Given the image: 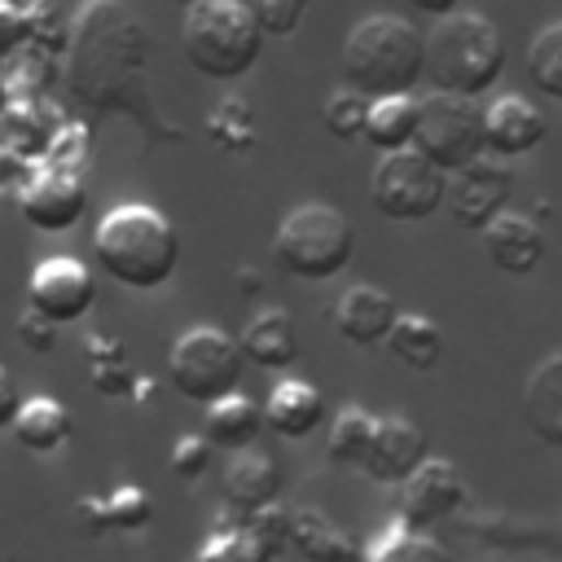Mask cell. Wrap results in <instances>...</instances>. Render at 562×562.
<instances>
[{"label":"cell","instance_id":"1","mask_svg":"<svg viewBox=\"0 0 562 562\" xmlns=\"http://www.w3.org/2000/svg\"><path fill=\"white\" fill-rule=\"evenodd\" d=\"M70 92L92 114H127L154 136H184L149 97V31L123 0H88L70 31Z\"/></svg>","mask_w":562,"mask_h":562},{"label":"cell","instance_id":"2","mask_svg":"<svg viewBox=\"0 0 562 562\" xmlns=\"http://www.w3.org/2000/svg\"><path fill=\"white\" fill-rule=\"evenodd\" d=\"M338 66L342 88L369 101L413 97V88L426 79V35L395 13H369L347 31Z\"/></svg>","mask_w":562,"mask_h":562},{"label":"cell","instance_id":"3","mask_svg":"<svg viewBox=\"0 0 562 562\" xmlns=\"http://www.w3.org/2000/svg\"><path fill=\"white\" fill-rule=\"evenodd\" d=\"M92 255L123 290H158L180 268V233L158 206L123 202L101 215L92 233Z\"/></svg>","mask_w":562,"mask_h":562},{"label":"cell","instance_id":"4","mask_svg":"<svg viewBox=\"0 0 562 562\" xmlns=\"http://www.w3.org/2000/svg\"><path fill=\"white\" fill-rule=\"evenodd\" d=\"M505 75V40L483 13L457 9L426 35V83L443 97L479 101Z\"/></svg>","mask_w":562,"mask_h":562},{"label":"cell","instance_id":"5","mask_svg":"<svg viewBox=\"0 0 562 562\" xmlns=\"http://www.w3.org/2000/svg\"><path fill=\"white\" fill-rule=\"evenodd\" d=\"M180 48L202 79L233 83L255 70L263 53V31L255 26L246 0H202L184 9Z\"/></svg>","mask_w":562,"mask_h":562},{"label":"cell","instance_id":"6","mask_svg":"<svg viewBox=\"0 0 562 562\" xmlns=\"http://www.w3.org/2000/svg\"><path fill=\"white\" fill-rule=\"evenodd\" d=\"M351 255L356 224L329 202L294 206L272 237V259L294 281H334L338 272H347Z\"/></svg>","mask_w":562,"mask_h":562},{"label":"cell","instance_id":"7","mask_svg":"<svg viewBox=\"0 0 562 562\" xmlns=\"http://www.w3.org/2000/svg\"><path fill=\"white\" fill-rule=\"evenodd\" d=\"M167 373H171V386H176L180 400L206 408V404H215V400H224L241 386L246 356H241V342L228 338L224 329L193 325L171 342Z\"/></svg>","mask_w":562,"mask_h":562},{"label":"cell","instance_id":"8","mask_svg":"<svg viewBox=\"0 0 562 562\" xmlns=\"http://www.w3.org/2000/svg\"><path fill=\"white\" fill-rule=\"evenodd\" d=\"M369 202L391 224H422L448 202V176L417 149L382 154L369 180Z\"/></svg>","mask_w":562,"mask_h":562},{"label":"cell","instance_id":"9","mask_svg":"<svg viewBox=\"0 0 562 562\" xmlns=\"http://www.w3.org/2000/svg\"><path fill=\"white\" fill-rule=\"evenodd\" d=\"M413 149L422 158H430L443 176H457L461 167H470L474 158L487 154L483 105H474L465 97H443V92L422 97V119H417Z\"/></svg>","mask_w":562,"mask_h":562},{"label":"cell","instance_id":"10","mask_svg":"<svg viewBox=\"0 0 562 562\" xmlns=\"http://www.w3.org/2000/svg\"><path fill=\"white\" fill-rule=\"evenodd\" d=\"M92 303H97V277L88 272V263H79L70 255H53V259L35 263L26 277V307L40 312L44 321H53L57 329L83 321L92 312Z\"/></svg>","mask_w":562,"mask_h":562},{"label":"cell","instance_id":"11","mask_svg":"<svg viewBox=\"0 0 562 562\" xmlns=\"http://www.w3.org/2000/svg\"><path fill=\"white\" fill-rule=\"evenodd\" d=\"M509 198H514V171L505 158L492 154L474 158L448 180V211L470 233H483L501 211H509Z\"/></svg>","mask_w":562,"mask_h":562},{"label":"cell","instance_id":"12","mask_svg":"<svg viewBox=\"0 0 562 562\" xmlns=\"http://www.w3.org/2000/svg\"><path fill=\"white\" fill-rule=\"evenodd\" d=\"M461 505H465V479H461V470L452 461H443V457H426L413 470V479L400 483V518L395 522H404L408 531L422 536L426 527L452 518Z\"/></svg>","mask_w":562,"mask_h":562},{"label":"cell","instance_id":"13","mask_svg":"<svg viewBox=\"0 0 562 562\" xmlns=\"http://www.w3.org/2000/svg\"><path fill=\"white\" fill-rule=\"evenodd\" d=\"M544 132H549L544 110L522 92H501L492 97V105H483V136H487L492 158L514 162L522 154H536Z\"/></svg>","mask_w":562,"mask_h":562},{"label":"cell","instance_id":"14","mask_svg":"<svg viewBox=\"0 0 562 562\" xmlns=\"http://www.w3.org/2000/svg\"><path fill=\"white\" fill-rule=\"evenodd\" d=\"M430 457V443H426V430L408 417H378V439H373V452L364 461V474L382 487H400L413 479V470Z\"/></svg>","mask_w":562,"mask_h":562},{"label":"cell","instance_id":"15","mask_svg":"<svg viewBox=\"0 0 562 562\" xmlns=\"http://www.w3.org/2000/svg\"><path fill=\"white\" fill-rule=\"evenodd\" d=\"M483 250L487 263L505 277H531L544 263V233L531 215L522 211H501L487 228H483Z\"/></svg>","mask_w":562,"mask_h":562},{"label":"cell","instance_id":"16","mask_svg":"<svg viewBox=\"0 0 562 562\" xmlns=\"http://www.w3.org/2000/svg\"><path fill=\"white\" fill-rule=\"evenodd\" d=\"M83 211H88V189L70 171L40 176L22 189V220L40 233H66L83 220Z\"/></svg>","mask_w":562,"mask_h":562},{"label":"cell","instance_id":"17","mask_svg":"<svg viewBox=\"0 0 562 562\" xmlns=\"http://www.w3.org/2000/svg\"><path fill=\"white\" fill-rule=\"evenodd\" d=\"M395 316H400L395 299L378 285H347L334 303V329L351 347H382Z\"/></svg>","mask_w":562,"mask_h":562},{"label":"cell","instance_id":"18","mask_svg":"<svg viewBox=\"0 0 562 562\" xmlns=\"http://www.w3.org/2000/svg\"><path fill=\"white\" fill-rule=\"evenodd\" d=\"M220 492L224 501L246 518V514H259L268 505H277L281 496V465L259 452V448H246L237 452L228 465H224V479H220Z\"/></svg>","mask_w":562,"mask_h":562},{"label":"cell","instance_id":"19","mask_svg":"<svg viewBox=\"0 0 562 562\" xmlns=\"http://www.w3.org/2000/svg\"><path fill=\"white\" fill-rule=\"evenodd\" d=\"M237 342H241L246 364L268 369V373H281L299 360V325L285 307H263L259 316H250Z\"/></svg>","mask_w":562,"mask_h":562},{"label":"cell","instance_id":"20","mask_svg":"<svg viewBox=\"0 0 562 562\" xmlns=\"http://www.w3.org/2000/svg\"><path fill=\"white\" fill-rule=\"evenodd\" d=\"M522 417H527V430L544 448L562 452V351L544 356L531 369V378L522 386Z\"/></svg>","mask_w":562,"mask_h":562},{"label":"cell","instance_id":"21","mask_svg":"<svg viewBox=\"0 0 562 562\" xmlns=\"http://www.w3.org/2000/svg\"><path fill=\"white\" fill-rule=\"evenodd\" d=\"M325 422V395L303 378H281L268 391L263 426H272L281 439H307Z\"/></svg>","mask_w":562,"mask_h":562},{"label":"cell","instance_id":"22","mask_svg":"<svg viewBox=\"0 0 562 562\" xmlns=\"http://www.w3.org/2000/svg\"><path fill=\"white\" fill-rule=\"evenodd\" d=\"M290 549L303 562H364V549L321 509H290Z\"/></svg>","mask_w":562,"mask_h":562},{"label":"cell","instance_id":"23","mask_svg":"<svg viewBox=\"0 0 562 562\" xmlns=\"http://www.w3.org/2000/svg\"><path fill=\"white\" fill-rule=\"evenodd\" d=\"M70 408L61 404V400H53V395H31V400H22L18 404V417H13V439H18V448H26V452H35V457H48V452H57V448H66L70 443Z\"/></svg>","mask_w":562,"mask_h":562},{"label":"cell","instance_id":"24","mask_svg":"<svg viewBox=\"0 0 562 562\" xmlns=\"http://www.w3.org/2000/svg\"><path fill=\"white\" fill-rule=\"evenodd\" d=\"M259 430H263V408H259L250 395L233 391V395H224V400L206 404L202 435H206V443H211V448L246 452V448H255Z\"/></svg>","mask_w":562,"mask_h":562},{"label":"cell","instance_id":"25","mask_svg":"<svg viewBox=\"0 0 562 562\" xmlns=\"http://www.w3.org/2000/svg\"><path fill=\"white\" fill-rule=\"evenodd\" d=\"M417 119H422V101H417V97H382V101H369L364 140H369L378 154L413 149V140H417Z\"/></svg>","mask_w":562,"mask_h":562},{"label":"cell","instance_id":"26","mask_svg":"<svg viewBox=\"0 0 562 562\" xmlns=\"http://www.w3.org/2000/svg\"><path fill=\"white\" fill-rule=\"evenodd\" d=\"M386 351L400 364H408L417 373H430L443 360V329L426 312H400L391 334H386Z\"/></svg>","mask_w":562,"mask_h":562},{"label":"cell","instance_id":"27","mask_svg":"<svg viewBox=\"0 0 562 562\" xmlns=\"http://www.w3.org/2000/svg\"><path fill=\"white\" fill-rule=\"evenodd\" d=\"M373 439H378V417L360 404H347L338 408V417L329 422V439H325V452L334 465L342 470H364L369 452H373Z\"/></svg>","mask_w":562,"mask_h":562},{"label":"cell","instance_id":"28","mask_svg":"<svg viewBox=\"0 0 562 562\" xmlns=\"http://www.w3.org/2000/svg\"><path fill=\"white\" fill-rule=\"evenodd\" d=\"M88 382L97 395H110V400H123L132 395L136 386V369H132V356L119 338H105V334H88Z\"/></svg>","mask_w":562,"mask_h":562},{"label":"cell","instance_id":"29","mask_svg":"<svg viewBox=\"0 0 562 562\" xmlns=\"http://www.w3.org/2000/svg\"><path fill=\"white\" fill-rule=\"evenodd\" d=\"M206 132H211L215 149H224V154H246V149H255V140H259V119H255L250 101L224 97V101L206 114Z\"/></svg>","mask_w":562,"mask_h":562},{"label":"cell","instance_id":"30","mask_svg":"<svg viewBox=\"0 0 562 562\" xmlns=\"http://www.w3.org/2000/svg\"><path fill=\"white\" fill-rule=\"evenodd\" d=\"M527 79L540 97L562 101V18L540 26L527 44Z\"/></svg>","mask_w":562,"mask_h":562},{"label":"cell","instance_id":"31","mask_svg":"<svg viewBox=\"0 0 562 562\" xmlns=\"http://www.w3.org/2000/svg\"><path fill=\"white\" fill-rule=\"evenodd\" d=\"M237 522H241V536L259 562H277L290 549V509L285 505H268V509L246 514V518L237 514Z\"/></svg>","mask_w":562,"mask_h":562},{"label":"cell","instance_id":"32","mask_svg":"<svg viewBox=\"0 0 562 562\" xmlns=\"http://www.w3.org/2000/svg\"><path fill=\"white\" fill-rule=\"evenodd\" d=\"M105 522H110V531H123V536L145 531L154 522V496L140 483H119L105 496Z\"/></svg>","mask_w":562,"mask_h":562},{"label":"cell","instance_id":"33","mask_svg":"<svg viewBox=\"0 0 562 562\" xmlns=\"http://www.w3.org/2000/svg\"><path fill=\"white\" fill-rule=\"evenodd\" d=\"M321 119H325V132H329L334 140H364L369 97H360V92H351V88H338V92H329Z\"/></svg>","mask_w":562,"mask_h":562},{"label":"cell","instance_id":"34","mask_svg":"<svg viewBox=\"0 0 562 562\" xmlns=\"http://www.w3.org/2000/svg\"><path fill=\"white\" fill-rule=\"evenodd\" d=\"M246 9L268 40V35H294L307 13V0H246Z\"/></svg>","mask_w":562,"mask_h":562},{"label":"cell","instance_id":"35","mask_svg":"<svg viewBox=\"0 0 562 562\" xmlns=\"http://www.w3.org/2000/svg\"><path fill=\"white\" fill-rule=\"evenodd\" d=\"M189 562H259V558H255V549L246 544L241 522H233V527H215V531L206 536V544H202Z\"/></svg>","mask_w":562,"mask_h":562},{"label":"cell","instance_id":"36","mask_svg":"<svg viewBox=\"0 0 562 562\" xmlns=\"http://www.w3.org/2000/svg\"><path fill=\"white\" fill-rule=\"evenodd\" d=\"M206 470H211V443H206V435H184V439L171 443V474L176 479L198 483Z\"/></svg>","mask_w":562,"mask_h":562},{"label":"cell","instance_id":"37","mask_svg":"<svg viewBox=\"0 0 562 562\" xmlns=\"http://www.w3.org/2000/svg\"><path fill=\"white\" fill-rule=\"evenodd\" d=\"M13 334H18V342H22L26 351H35V356H53V351H57V338H61V329H57L53 321H44L40 312H31V307L18 316Z\"/></svg>","mask_w":562,"mask_h":562},{"label":"cell","instance_id":"38","mask_svg":"<svg viewBox=\"0 0 562 562\" xmlns=\"http://www.w3.org/2000/svg\"><path fill=\"white\" fill-rule=\"evenodd\" d=\"M70 518H75L79 536H88V540H97V536L110 531V522H105V496H79L75 509H70Z\"/></svg>","mask_w":562,"mask_h":562},{"label":"cell","instance_id":"39","mask_svg":"<svg viewBox=\"0 0 562 562\" xmlns=\"http://www.w3.org/2000/svg\"><path fill=\"white\" fill-rule=\"evenodd\" d=\"M22 35H26V13H22V4H0V53L18 48Z\"/></svg>","mask_w":562,"mask_h":562},{"label":"cell","instance_id":"40","mask_svg":"<svg viewBox=\"0 0 562 562\" xmlns=\"http://www.w3.org/2000/svg\"><path fill=\"white\" fill-rule=\"evenodd\" d=\"M18 404H22V395H18L13 378H9V369L0 364V426H13V417H18Z\"/></svg>","mask_w":562,"mask_h":562},{"label":"cell","instance_id":"41","mask_svg":"<svg viewBox=\"0 0 562 562\" xmlns=\"http://www.w3.org/2000/svg\"><path fill=\"white\" fill-rule=\"evenodd\" d=\"M417 13H430V18H452L457 13V0H408Z\"/></svg>","mask_w":562,"mask_h":562},{"label":"cell","instance_id":"42","mask_svg":"<svg viewBox=\"0 0 562 562\" xmlns=\"http://www.w3.org/2000/svg\"><path fill=\"white\" fill-rule=\"evenodd\" d=\"M237 290H241L246 299H255V294L263 290V281H259V272H255V268H241V272H237Z\"/></svg>","mask_w":562,"mask_h":562},{"label":"cell","instance_id":"43","mask_svg":"<svg viewBox=\"0 0 562 562\" xmlns=\"http://www.w3.org/2000/svg\"><path fill=\"white\" fill-rule=\"evenodd\" d=\"M0 4H22V0H0Z\"/></svg>","mask_w":562,"mask_h":562},{"label":"cell","instance_id":"44","mask_svg":"<svg viewBox=\"0 0 562 562\" xmlns=\"http://www.w3.org/2000/svg\"><path fill=\"white\" fill-rule=\"evenodd\" d=\"M184 4H202V0H184Z\"/></svg>","mask_w":562,"mask_h":562}]
</instances>
